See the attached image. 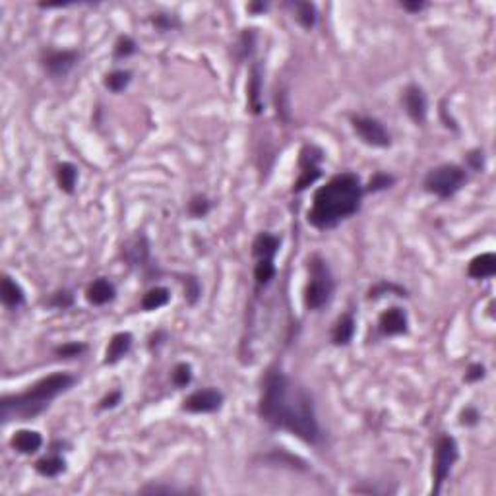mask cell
Masks as SVG:
<instances>
[{
	"instance_id": "1",
	"label": "cell",
	"mask_w": 496,
	"mask_h": 496,
	"mask_svg": "<svg viewBox=\"0 0 496 496\" xmlns=\"http://www.w3.org/2000/svg\"><path fill=\"white\" fill-rule=\"evenodd\" d=\"M258 415L270 429L289 432L309 446L324 442L312 396L278 367H271L262 378Z\"/></svg>"
},
{
	"instance_id": "2",
	"label": "cell",
	"mask_w": 496,
	"mask_h": 496,
	"mask_svg": "<svg viewBox=\"0 0 496 496\" xmlns=\"http://www.w3.org/2000/svg\"><path fill=\"white\" fill-rule=\"evenodd\" d=\"M365 200V184L353 171H343L331 177L312 196V206L307 213L310 227L318 231L336 229L349 218L357 215Z\"/></svg>"
},
{
	"instance_id": "3",
	"label": "cell",
	"mask_w": 496,
	"mask_h": 496,
	"mask_svg": "<svg viewBox=\"0 0 496 496\" xmlns=\"http://www.w3.org/2000/svg\"><path fill=\"white\" fill-rule=\"evenodd\" d=\"M76 382V376L70 372H53L31 384L28 390L4 396L0 399V419L2 423L31 421L45 413L59 396L72 390Z\"/></svg>"
},
{
	"instance_id": "4",
	"label": "cell",
	"mask_w": 496,
	"mask_h": 496,
	"mask_svg": "<svg viewBox=\"0 0 496 496\" xmlns=\"http://www.w3.org/2000/svg\"><path fill=\"white\" fill-rule=\"evenodd\" d=\"M309 279L302 291V305L310 312L326 309L336 295V278L328 260L320 254H312L307 262Z\"/></svg>"
},
{
	"instance_id": "5",
	"label": "cell",
	"mask_w": 496,
	"mask_h": 496,
	"mask_svg": "<svg viewBox=\"0 0 496 496\" xmlns=\"http://www.w3.org/2000/svg\"><path fill=\"white\" fill-rule=\"evenodd\" d=\"M466 184L467 169L458 163H442V165L432 167L423 179V188L440 200H448L451 196H456Z\"/></svg>"
},
{
	"instance_id": "6",
	"label": "cell",
	"mask_w": 496,
	"mask_h": 496,
	"mask_svg": "<svg viewBox=\"0 0 496 496\" xmlns=\"http://www.w3.org/2000/svg\"><path fill=\"white\" fill-rule=\"evenodd\" d=\"M459 446L458 440L451 435H440L435 444V459H432V495L442 492L444 483L448 481L451 469L458 463Z\"/></svg>"
},
{
	"instance_id": "7",
	"label": "cell",
	"mask_w": 496,
	"mask_h": 496,
	"mask_svg": "<svg viewBox=\"0 0 496 496\" xmlns=\"http://www.w3.org/2000/svg\"><path fill=\"white\" fill-rule=\"evenodd\" d=\"M324 151L316 143H305L299 153V177L293 182V194H302L322 177Z\"/></svg>"
},
{
	"instance_id": "8",
	"label": "cell",
	"mask_w": 496,
	"mask_h": 496,
	"mask_svg": "<svg viewBox=\"0 0 496 496\" xmlns=\"http://www.w3.org/2000/svg\"><path fill=\"white\" fill-rule=\"evenodd\" d=\"M351 128L357 138L362 143L378 150H388L391 146V134L388 128L384 126L382 121L369 114H353L351 117Z\"/></svg>"
},
{
	"instance_id": "9",
	"label": "cell",
	"mask_w": 496,
	"mask_h": 496,
	"mask_svg": "<svg viewBox=\"0 0 496 496\" xmlns=\"http://www.w3.org/2000/svg\"><path fill=\"white\" fill-rule=\"evenodd\" d=\"M39 62L53 80H64L80 62V53L76 49H53L47 47L41 51Z\"/></svg>"
},
{
	"instance_id": "10",
	"label": "cell",
	"mask_w": 496,
	"mask_h": 496,
	"mask_svg": "<svg viewBox=\"0 0 496 496\" xmlns=\"http://www.w3.org/2000/svg\"><path fill=\"white\" fill-rule=\"evenodd\" d=\"M223 403H225L223 391L218 388H200L182 399L181 409L192 415H208L218 413Z\"/></svg>"
},
{
	"instance_id": "11",
	"label": "cell",
	"mask_w": 496,
	"mask_h": 496,
	"mask_svg": "<svg viewBox=\"0 0 496 496\" xmlns=\"http://www.w3.org/2000/svg\"><path fill=\"white\" fill-rule=\"evenodd\" d=\"M401 105H403V111H406L407 117L417 126H423L427 122V117H429V99H427V93H425V90H423L419 83H409V85L403 88V91H401Z\"/></svg>"
},
{
	"instance_id": "12",
	"label": "cell",
	"mask_w": 496,
	"mask_h": 496,
	"mask_svg": "<svg viewBox=\"0 0 496 496\" xmlns=\"http://www.w3.org/2000/svg\"><path fill=\"white\" fill-rule=\"evenodd\" d=\"M122 256L130 268L148 271L151 268V247L148 237L143 233H136L122 244Z\"/></svg>"
},
{
	"instance_id": "13",
	"label": "cell",
	"mask_w": 496,
	"mask_h": 496,
	"mask_svg": "<svg viewBox=\"0 0 496 496\" xmlns=\"http://www.w3.org/2000/svg\"><path fill=\"white\" fill-rule=\"evenodd\" d=\"M409 331V316L401 307H390L378 316V333L382 338H398Z\"/></svg>"
},
{
	"instance_id": "14",
	"label": "cell",
	"mask_w": 496,
	"mask_h": 496,
	"mask_svg": "<svg viewBox=\"0 0 496 496\" xmlns=\"http://www.w3.org/2000/svg\"><path fill=\"white\" fill-rule=\"evenodd\" d=\"M247 105L254 117L264 113V68L260 62H252L248 70Z\"/></svg>"
},
{
	"instance_id": "15",
	"label": "cell",
	"mask_w": 496,
	"mask_h": 496,
	"mask_svg": "<svg viewBox=\"0 0 496 496\" xmlns=\"http://www.w3.org/2000/svg\"><path fill=\"white\" fill-rule=\"evenodd\" d=\"M117 299V285L109 278H98L85 287V301L93 307H105Z\"/></svg>"
},
{
	"instance_id": "16",
	"label": "cell",
	"mask_w": 496,
	"mask_h": 496,
	"mask_svg": "<svg viewBox=\"0 0 496 496\" xmlns=\"http://www.w3.org/2000/svg\"><path fill=\"white\" fill-rule=\"evenodd\" d=\"M132 346H134V336H132L130 331H117L113 338L109 339L103 365L113 367L117 362H121L122 359L132 351Z\"/></svg>"
},
{
	"instance_id": "17",
	"label": "cell",
	"mask_w": 496,
	"mask_h": 496,
	"mask_svg": "<svg viewBox=\"0 0 496 496\" xmlns=\"http://www.w3.org/2000/svg\"><path fill=\"white\" fill-rule=\"evenodd\" d=\"M10 448L16 454H22V456H33L43 448V436L37 430L31 429H22L16 430L12 438H10Z\"/></svg>"
},
{
	"instance_id": "18",
	"label": "cell",
	"mask_w": 496,
	"mask_h": 496,
	"mask_svg": "<svg viewBox=\"0 0 496 496\" xmlns=\"http://www.w3.org/2000/svg\"><path fill=\"white\" fill-rule=\"evenodd\" d=\"M33 469H35V473H39L41 477L54 479V477H59V475L66 473L68 461L61 451L51 450V454H47V456H43V458H39L37 461L33 463Z\"/></svg>"
},
{
	"instance_id": "19",
	"label": "cell",
	"mask_w": 496,
	"mask_h": 496,
	"mask_svg": "<svg viewBox=\"0 0 496 496\" xmlns=\"http://www.w3.org/2000/svg\"><path fill=\"white\" fill-rule=\"evenodd\" d=\"M357 333V320L351 312L341 314L331 328V343L336 347H347Z\"/></svg>"
},
{
	"instance_id": "20",
	"label": "cell",
	"mask_w": 496,
	"mask_h": 496,
	"mask_svg": "<svg viewBox=\"0 0 496 496\" xmlns=\"http://www.w3.org/2000/svg\"><path fill=\"white\" fill-rule=\"evenodd\" d=\"M467 276L471 279H490L496 276V254L495 252H483L475 256L467 266Z\"/></svg>"
},
{
	"instance_id": "21",
	"label": "cell",
	"mask_w": 496,
	"mask_h": 496,
	"mask_svg": "<svg viewBox=\"0 0 496 496\" xmlns=\"http://www.w3.org/2000/svg\"><path fill=\"white\" fill-rule=\"evenodd\" d=\"M279 248H281V239L278 235L262 231V233L256 235L254 242H252V256H254V260H260V258L276 260Z\"/></svg>"
},
{
	"instance_id": "22",
	"label": "cell",
	"mask_w": 496,
	"mask_h": 496,
	"mask_svg": "<svg viewBox=\"0 0 496 496\" xmlns=\"http://www.w3.org/2000/svg\"><path fill=\"white\" fill-rule=\"evenodd\" d=\"M0 299L2 305L10 310H18L20 307L25 305V291L22 289V285L10 276L2 278V285H0Z\"/></svg>"
},
{
	"instance_id": "23",
	"label": "cell",
	"mask_w": 496,
	"mask_h": 496,
	"mask_svg": "<svg viewBox=\"0 0 496 496\" xmlns=\"http://www.w3.org/2000/svg\"><path fill=\"white\" fill-rule=\"evenodd\" d=\"M54 177H57V184L64 194H74L76 187H78V179H80V171H78V167L74 163H70V161L59 163L57 171H54Z\"/></svg>"
},
{
	"instance_id": "24",
	"label": "cell",
	"mask_w": 496,
	"mask_h": 496,
	"mask_svg": "<svg viewBox=\"0 0 496 496\" xmlns=\"http://www.w3.org/2000/svg\"><path fill=\"white\" fill-rule=\"evenodd\" d=\"M289 8L293 10L295 22L299 23L302 30H314L318 23V8L314 2H289Z\"/></svg>"
},
{
	"instance_id": "25",
	"label": "cell",
	"mask_w": 496,
	"mask_h": 496,
	"mask_svg": "<svg viewBox=\"0 0 496 496\" xmlns=\"http://www.w3.org/2000/svg\"><path fill=\"white\" fill-rule=\"evenodd\" d=\"M169 302H171V291L163 285H155L151 287L150 291H146L142 301H140V307H142L143 312H153V310L167 307Z\"/></svg>"
},
{
	"instance_id": "26",
	"label": "cell",
	"mask_w": 496,
	"mask_h": 496,
	"mask_svg": "<svg viewBox=\"0 0 496 496\" xmlns=\"http://www.w3.org/2000/svg\"><path fill=\"white\" fill-rule=\"evenodd\" d=\"M262 459L266 463H270V466L289 467V469H299V471H307V469H309V463H307L305 459L283 450L270 451V454H266Z\"/></svg>"
},
{
	"instance_id": "27",
	"label": "cell",
	"mask_w": 496,
	"mask_h": 496,
	"mask_svg": "<svg viewBox=\"0 0 496 496\" xmlns=\"http://www.w3.org/2000/svg\"><path fill=\"white\" fill-rule=\"evenodd\" d=\"M278 276V268H276V260H268V258H260L256 260L254 266V283L256 289H266L271 281Z\"/></svg>"
},
{
	"instance_id": "28",
	"label": "cell",
	"mask_w": 496,
	"mask_h": 496,
	"mask_svg": "<svg viewBox=\"0 0 496 496\" xmlns=\"http://www.w3.org/2000/svg\"><path fill=\"white\" fill-rule=\"evenodd\" d=\"M130 83H132V72L124 70V68H114L103 76V85L111 93H122Z\"/></svg>"
},
{
	"instance_id": "29",
	"label": "cell",
	"mask_w": 496,
	"mask_h": 496,
	"mask_svg": "<svg viewBox=\"0 0 496 496\" xmlns=\"http://www.w3.org/2000/svg\"><path fill=\"white\" fill-rule=\"evenodd\" d=\"M386 295H396V297H407V289L403 285H399L396 281H388V279H382L378 281L376 285H372L367 293V299L369 301H378L382 299Z\"/></svg>"
},
{
	"instance_id": "30",
	"label": "cell",
	"mask_w": 496,
	"mask_h": 496,
	"mask_svg": "<svg viewBox=\"0 0 496 496\" xmlns=\"http://www.w3.org/2000/svg\"><path fill=\"white\" fill-rule=\"evenodd\" d=\"M256 45H258V33H256V30H252V28L242 30L241 37L237 41V57H239V61L250 59L254 54Z\"/></svg>"
},
{
	"instance_id": "31",
	"label": "cell",
	"mask_w": 496,
	"mask_h": 496,
	"mask_svg": "<svg viewBox=\"0 0 496 496\" xmlns=\"http://www.w3.org/2000/svg\"><path fill=\"white\" fill-rule=\"evenodd\" d=\"M396 184V177L386 171H376L369 179V182L365 184V194H378L384 190H390Z\"/></svg>"
},
{
	"instance_id": "32",
	"label": "cell",
	"mask_w": 496,
	"mask_h": 496,
	"mask_svg": "<svg viewBox=\"0 0 496 496\" xmlns=\"http://www.w3.org/2000/svg\"><path fill=\"white\" fill-rule=\"evenodd\" d=\"M211 208H213V203H211V200L208 198V196L196 194L188 200L187 213L192 219H203L208 213H210Z\"/></svg>"
},
{
	"instance_id": "33",
	"label": "cell",
	"mask_w": 496,
	"mask_h": 496,
	"mask_svg": "<svg viewBox=\"0 0 496 496\" xmlns=\"http://www.w3.org/2000/svg\"><path fill=\"white\" fill-rule=\"evenodd\" d=\"M138 53V43L130 35H121V37L114 41L113 47V59L114 61H124L130 59Z\"/></svg>"
},
{
	"instance_id": "34",
	"label": "cell",
	"mask_w": 496,
	"mask_h": 496,
	"mask_svg": "<svg viewBox=\"0 0 496 496\" xmlns=\"http://www.w3.org/2000/svg\"><path fill=\"white\" fill-rule=\"evenodd\" d=\"M192 378H194V372H192V367L188 362H177L171 370V382L177 390H182V388H188L192 384Z\"/></svg>"
},
{
	"instance_id": "35",
	"label": "cell",
	"mask_w": 496,
	"mask_h": 496,
	"mask_svg": "<svg viewBox=\"0 0 496 496\" xmlns=\"http://www.w3.org/2000/svg\"><path fill=\"white\" fill-rule=\"evenodd\" d=\"M85 351H88V343H83V341H66V343L54 347V355L61 359H78Z\"/></svg>"
},
{
	"instance_id": "36",
	"label": "cell",
	"mask_w": 496,
	"mask_h": 496,
	"mask_svg": "<svg viewBox=\"0 0 496 496\" xmlns=\"http://www.w3.org/2000/svg\"><path fill=\"white\" fill-rule=\"evenodd\" d=\"M181 283L184 285V299H187L188 305L194 307L198 299L202 297V285L200 281L194 278V276H181Z\"/></svg>"
},
{
	"instance_id": "37",
	"label": "cell",
	"mask_w": 496,
	"mask_h": 496,
	"mask_svg": "<svg viewBox=\"0 0 496 496\" xmlns=\"http://www.w3.org/2000/svg\"><path fill=\"white\" fill-rule=\"evenodd\" d=\"M47 305L51 307V309H57V310H68L74 307V293L72 291H68V289H61V291H57V293L51 295V299L47 301Z\"/></svg>"
},
{
	"instance_id": "38",
	"label": "cell",
	"mask_w": 496,
	"mask_h": 496,
	"mask_svg": "<svg viewBox=\"0 0 496 496\" xmlns=\"http://www.w3.org/2000/svg\"><path fill=\"white\" fill-rule=\"evenodd\" d=\"M487 167V155H485V150L481 148H475V150L467 151L466 155V169L469 171H475V173H483Z\"/></svg>"
},
{
	"instance_id": "39",
	"label": "cell",
	"mask_w": 496,
	"mask_h": 496,
	"mask_svg": "<svg viewBox=\"0 0 496 496\" xmlns=\"http://www.w3.org/2000/svg\"><path fill=\"white\" fill-rule=\"evenodd\" d=\"M150 22L155 30L163 31V33H165V31H173L175 28L181 25V22H179L173 14H153L150 18Z\"/></svg>"
},
{
	"instance_id": "40",
	"label": "cell",
	"mask_w": 496,
	"mask_h": 496,
	"mask_svg": "<svg viewBox=\"0 0 496 496\" xmlns=\"http://www.w3.org/2000/svg\"><path fill=\"white\" fill-rule=\"evenodd\" d=\"M483 415L475 406H466L459 411V425L461 427H477L481 423Z\"/></svg>"
},
{
	"instance_id": "41",
	"label": "cell",
	"mask_w": 496,
	"mask_h": 496,
	"mask_svg": "<svg viewBox=\"0 0 496 496\" xmlns=\"http://www.w3.org/2000/svg\"><path fill=\"white\" fill-rule=\"evenodd\" d=\"M122 390H111L107 396L99 399V411H111L114 407H119L122 403Z\"/></svg>"
},
{
	"instance_id": "42",
	"label": "cell",
	"mask_w": 496,
	"mask_h": 496,
	"mask_svg": "<svg viewBox=\"0 0 496 496\" xmlns=\"http://www.w3.org/2000/svg\"><path fill=\"white\" fill-rule=\"evenodd\" d=\"M485 376H487V367H485L483 362H471V365L467 367L463 380H466L467 384H477L481 382V380H485Z\"/></svg>"
},
{
	"instance_id": "43",
	"label": "cell",
	"mask_w": 496,
	"mask_h": 496,
	"mask_svg": "<svg viewBox=\"0 0 496 496\" xmlns=\"http://www.w3.org/2000/svg\"><path fill=\"white\" fill-rule=\"evenodd\" d=\"M142 495H184L190 492L188 489H175L169 485H146L143 489H140Z\"/></svg>"
},
{
	"instance_id": "44",
	"label": "cell",
	"mask_w": 496,
	"mask_h": 496,
	"mask_svg": "<svg viewBox=\"0 0 496 496\" xmlns=\"http://www.w3.org/2000/svg\"><path fill=\"white\" fill-rule=\"evenodd\" d=\"M167 331L165 330H158V331H153L150 336V343H148V347H150V351H158L159 347L163 346L167 341Z\"/></svg>"
},
{
	"instance_id": "45",
	"label": "cell",
	"mask_w": 496,
	"mask_h": 496,
	"mask_svg": "<svg viewBox=\"0 0 496 496\" xmlns=\"http://www.w3.org/2000/svg\"><path fill=\"white\" fill-rule=\"evenodd\" d=\"M427 6H429V4L423 2V0H406V2H401V8H403L406 12H409V14H421Z\"/></svg>"
},
{
	"instance_id": "46",
	"label": "cell",
	"mask_w": 496,
	"mask_h": 496,
	"mask_svg": "<svg viewBox=\"0 0 496 496\" xmlns=\"http://www.w3.org/2000/svg\"><path fill=\"white\" fill-rule=\"evenodd\" d=\"M268 8H270L268 2H250V4L247 6V12L252 16H258V14H264V12H268Z\"/></svg>"
},
{
	"instance_id": "47",
	"label": "cell",
	"mask_w": 496,
	"mask_h": 496,
	"mask_svg": "<svg viewBox=\"0 0 496 496\" xmlns=\"http://www.w3.org/2000/svg\"><path fill=\"white\" fill-rule=\"evenodd\" d=\"M440 117H442L444 126L450 128V130H454V132H458V130H459L458 122H456V121H454V119H451V114H450V117H448V113H446V107H444V103H442V105H440Z\"/></svg>"
}]
</instances>
